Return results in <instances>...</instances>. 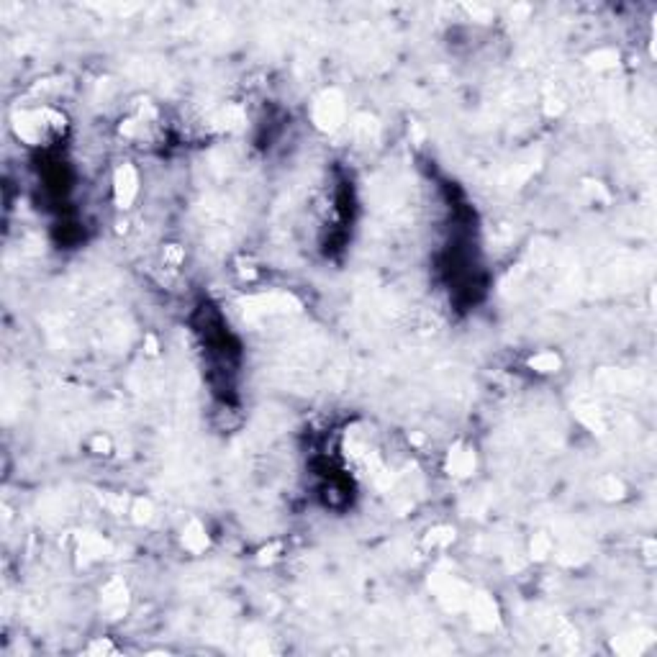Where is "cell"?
<instances>
[{
	"instance_id": "6da1fadb",
	"label": "cell",
	"mask_w": 657,
	"mask_h": 657,
	"mask_svg": "<svg viewBox=\"0 0 657 657\" xmlns=\"http://www.w3.org/2000/svg\"><path fill=\"white\" fill-rule=\"evenodd\" d=\"M342 100L336 98V95H324V98L319 100V106H316V121H319V126L324 128H336L339 124H342Z\"/></svg>"
},
{
	"instance_id": "7a4b0ae2",
	"label": "cell",
	"mask_w": 657,
	"mask_h": 657,
	"mask_svg": "<svg viewBox=\"0 0 657 657\" xmlns=\"http://www.w3.org/2000/svg\"><path fill=\"white\" fill-rule=\"evenodd\" d=\"M134 193H137V177H134V172H131L128 167H124V170L118 172V177H116L118 203H121V206H126L128 200L134 198Z\"/></svg>"
},
{
	"instance_id": "3957f363",
	"label": "cell",
	"mask_w": 657,
	"mask_h": 657,
	"mask_svg": "<svg viewBox=\"0 0 657 657\" xmlns=\"http://www.w3.org/2000/svg\"><path fill=\"white\" fill-rule=\"evenodd\" d=\"M531 365H534V367H540L542 373H552V370H555V367L560 365V360L555 357V354H542V357H534V360H531Z\"/></svg>"
}]
</instances>
